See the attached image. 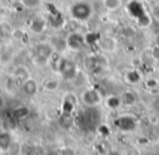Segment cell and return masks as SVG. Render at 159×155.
Segmentation results:
<instances>
[{
	"instance_id": "obj_1",
	"label": "cell",
	"mask_w": 159,
	"mask_h": 155,
	"mask_svg": "<svg viewBox=\"0 0 159 155\" xmlns=\"http://www.w3.org/2000/svg\"><path fill=\"white\" fill-rule=\"evenodd\" d=\"M93 6L87 0H79L70 7V15L77 22H85L93 15Z\"/></svg>"
},
{
	"instance_id": "obj_7",
	"label": "cell",
	"mask_w": 159,
	"mask_h": 155,
	"mask_svg": "<svg viewBox=\"0 0 159 155\" xmlns=\"http://www.w3.org/2000/svg\"><path fill=\"white\" fill-rule=\"evenodd\" d=\"M13 77H14V79H16V83L18 84V81H20L21 86H22V84L24 83L27 78H30L31 76H30V71L27 70L25 66L19 65V66H16V67L14 68Z\"/></svg>"
},
{
	"instance_id": "obj_6",
	"label": "cell",
	"mask_w": 159,
	"mask_h": 155,
	"mask_svg": "<svg viewBox=\"0 0 159 155\" xmlns=\"http://www.w3.org/2000/svg\"><path fill=\"white\" fill-rule=\"evenodd\" d=\"M22 90L26 96L29 97H33L37 93V90H38V86H37V83H36L35 79L33 78H27L24 83L22 84Z\"/></svg>"
},
{
	"instance_id": "obj_2",
	"label": "cell",
	"mask_w": 159,
	"mask_h": 155,
	"mask_svg": "<svg viewBox=\"0 0 159 155\" xmlns=\"http://www.w3.org/2000/svg\"><path fill=\"white\" fill-rule=\"evenodd\" d=\"M57 71L64 80H73L77 76V67L76 64L71 61L68 58H62L60 59L58 64Z\"/></svg>"
},
{
	"instance_id": "obj_11",
	"label": "cell",
	"mask_w": 159,
	"mask_h": 155,
	"mask_svg": "<svg viewBox=\"0 0 159 155\" xmlns=\"http://www.w3.org/2000/svg\"><path fill=\"white\" fill-rule=\"evenodd\" d=\"M122 5V0H102V7L108 11H117Z\"/></svg>"
},
{
	"instance_id": "obj_12",
	"label": "cell",
	"mask_w": 159,
	"mask_h": 155,
	"mask_svg": "<svg viewBox=\"0 0 159 155\" xmlns=\"http://www.w3.org/2000/svg\"><path fill=\"white\" fill-rule=\"evenodd\" d=\"M121 102L125 105H133L135 102H136V97H135L134 92L130 91H124L121 96Z\"/></svg>"
},
{
	"instance_id": "obj_14",
	"label": "cell",
	"mask_w": 159,
	"mask_h": 155,
	"mask_svg": "<svg viewBox=\"0 0 159 155\" xmlns=\"http://www.w3.org/2000/svg\"><path fill=\"white\" fill-rule=\"evenodd\" d=\"M102 47L106 51H113L116 49V41L110 37H106L102 40Z\"/></svg>"
},
{
	"instance_id": "obj_19",
	"label": "cell",
	"mask_w": 159,
	"mask_h": 155,
	"mask_svg": "<svg viewBox=\"0 0 159 155\" xmlns=\"http://www.w3.org/2000/svg\"><path fill=\"white\" fill-rule=\"evenodd\" d=\"M121 103V99L117 98V97H109L107 99V105L111 109H117Z\"/></svg>"
},
{
	"instance_id": "obj_16",
	"label": "cell",
	"mask_w": 159,
	"mask_h": 155,
	"mask_svg": "<svg viewBox=\"0 0 159 155\" xmlns=\"http://www.w3.org/2000/svg\"><path fill=\"white\" fill-rule=\"evenodd\" d=\"M30 113V110L27 109V107L25 106H20L18 107V109L14 110V116H16V118H24L26 117L27 115H29Z\"/></svg>"
},
{
	"instance_id": "obj_20",
	"label": "cell",
	"mask_w": 159,
	"mask_h": 155,
	"mask_svg": "<svg viewBox=\"0 0 159 155\" xmlns=\"http://www.w3.org/2000/svg\"><path fill=\"white\" fill-rule=\"evenodd\" d=\"M150 55H152V58L155 61H159V46L158 45H156V46H154L152 48V50H150Z\"/></svg>"
},
{
	"instance_id": "obj_15",
	"label": "cell",
	"mask_w": 159,
	"mask_h": 155,
	"mask_svg": "<svg viewBox=\"0 0 159 155\" xmlns=\"http://www.w3.org/2000/svg\"><path fill=\"white\" fill-rule=\"evenodd\" d=\"M31 28H32V31L35 32V33H37V34L42 33L45 28V22L43 20H40V19L34 20L33 24L31 25Z\"/></svg>"
},
{
	"instance_id": "obj_21",
	"label": "cell",
	"mask_w": 159,
	"mask_h": 155,
	"mask_svg": "<svg viewBox=\"0 0 159 155\" xmlns=\"http://www.w3.org/2000/svg\"><path fill=\"white\" fill-rule=\"evenodd\" d=\"M146 86H147L149 89H155V88L158 87V81H157L156 79H154V78H150V79H148V80L146 81Z\"/></svg>"
},
{
	"instance_id": "obj_3",
	"label": "cell",
	"mask_w": 159,
	"mask_h": 155,
	"mask_svg": "<svg viewBox=\"0 0 159 155\" xmlns=\"http://www.w3.org/2000/svg\"><path fill=\"white\" fill-rule=\"evenodd\" d=\"M53 49L50 42H40L35 46V62L39 65H44L52 55Z\"/></svg>"
},
{
	"instance_id": "obj_23",
	"label": "cell",
	"mask_w": 159,
	"mask_h": 155,
	"mask_svg": "<svg viewBox=\"0 0 159 155\" xmlns=\"http://www.w3.org/2000/svg\"><path fill=\"white\" fill-rule=\"evenodd\" d=\"M156 45H158V46H159V34L157 35V37H156Z\"/></svg>"
},
{
	"instance_id": "obj_4",
	"label": "cell",
	"mask_w": 159,
	"mask_h": 155,
	"mask_svg": "<svg viewBox=\"0 0 159 155\" xmlns=\"http://www.w3.org/2000/svg\"><path fill=\"white\" fill-rule=\"evenodd\" d=\"M66 48L71 49L73 51H80L82 48H84L86 40L82 34L77 33V32H72L68 35L66 38Z\"/></svg>"
},
{
	"instance_id": "obj_25",
	"label": "cell",
	"mask_w": 159,
	"mask_h": 155,
	"mask_svg": "<svg viewBox=\"0 0 159 155\" xmlns=\"http://www.w3.org/2000/svg\"><path fill=\"white\" fill-rule=\"evenodd\" d=\"M157 3H158V6H159V0H157Z\"/></svg>"
},
{
	"instance_id": "obj_9",
	"label": "cell",
	"mask_w": 159,
	"mask_h": 155,
	"mask_svg": "<svg viewBox=\"0 0 159 155\" xmlns=\"http://www.w3.org/2000/svg\"><path fill=\"white\" fill-rule=\"evenodd\" d=\"M12 138L9 132H0V149L2 151H8L11 146Z\"/></svg>"
},
{
	"instance_id": "obj_5",
	"label": "cell",
	"mask_w": 159,
	"mask_h": 155,
	"mask_svg": "<svg viewBox=\"0 0 159 155\" xmlns=\"http://www.w3.org/2000/svg\"><path fill=\"white\" fill-rule=\"evenodd\" d=\"M82 101L87 106H95L102 102V96L96 89H87L82 93Z\"/></svg>"
},
{
	"instance_id": "obj_17",
	"label": "cell",
	"mask_w": 159,
	"mask_h": 155,
	"mask_svg": "<svg viewBox=\"0 0 159 155\" xmlns=\"http://www.w3.org/2000/svg\"><path fill=\"white\" fill-rule=\"evenodd\" d=\"M126 78H128V80L130 81L131 84H136L139 81L141 76H139L137 71H131V72H129L128 75H126Z\"/></svg>"
},
{
	"instance_id": "obj_22",
	"label": "cell",
	"mask_w": 159,
	"mask_h": 155,
	"mask_svg": "<svg viewBox=\"0 0 159 155\" xmlns=\"http://www.w3.org/2000/svg\"><path fill=\"white\" fill-rule=\"evenodd\" d=\"M3 106H5V100H3L2 96L0 94V111L3 109Z\"/></svg>"
},
{
	"instance_id": "obj_10",
	"label": "cell",
	"mask_w": 159,
	"mask_h": 155,
	"mask_svg": "<svg viewBox=\"0 0 159 155\" xmlns=\"http://www.w3.org/2000/svg\"><path fill=\"white\" fill-rule=\"evenodd\" d=\"M85 66L89 71H96L100 66V60L97 55H89L85 60Z\"/></svg>"
},
{
	"instance_id": "obj_24",
	"label": "cell",
	"mask_w": 159,
	"mask_h": 155,
	"mask_svg": "<svg viewBox=\"0 0 159 155\" xmlns=\"http://www.w3.org/2000/svg\"><path fill=\"white\" fill-rule=\"evenodd\" d=\"M109 155H120L119 153H117V152H112V153H110Z\"/></svg>"
},
{
	"instance_id": "obj_18",
	"label": "cell",
	"mask_w": 159,
	"mask_h": 155,
	"mask_svg": "<svg viewBox=\"0 0 159 155\" xmlns=\"http://www.w3.org/2000/svg\"><path fill=\"white\" fill-rule=\"evenodd\" d=\"M43 0H21V3L24 6L25 8H30V9H33L36 8L42 3Z\"/></svg>"
},
{
	"instance_id": "obj_8",
	"label": "cell",
	"mask_w": 159,
	"mask_h": 155,
	"mask_svg": "<svg viewBox=\"0 0 159 155\" xmlns=\"http://www.w3.org/2000/svg\"><path fill=\"white\" fill-rule=\"evenodd\" d=\"M119 127L124 131H130L133 130L135 128V120L132 117H128V116H124L121 117L118 122Z\"/></svg>"
},
{
	"instance_id": "obj_13",
	"label": "cell",
	"mask_w": 159,
	"mask_h": 155,
	"mask_svg": "<svg viewBox=\"0 0 159 155\" xmlns=\"http://www.w3.org/2000/svg\"><path fill=\"white\" fill-rule=\"evenodd\" d=\"M59 86H60V83L57 79H48V80H46L44 83V89L46 90V91L53 92L59 89Z\"/></svg>"
}]
</instances>
